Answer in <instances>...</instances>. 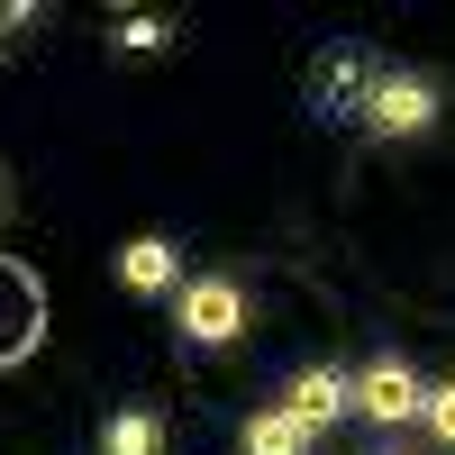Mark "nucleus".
Returning a JSON list of instances; mask_svg holds the SVG:
<instances>
[{
	"mask_svg": "<svg viewBox=\"0 0 455 455\" xmlns=\"http://www.w3.org/2000/svg\"><path fill=\"white\" fill-rule=\"evenodd\" d=\"M119 283H128L137 300H164V291L182 283V246H173V237H128V246H119Z\"/></svg>",
	"mask_w": 455,
	"mask_h": 455,
	"instance_id": "nucleus-7",
	"label": "nucleus"
},
{
	"mask_svg": "<svg viewBox=\"0 0 455 455\" xmlns=\"http://www.w3.org/2000/svg\"><path fill=\"white\" fill-rule=\"evenodd\" d=\"M373 83H383V64H373L364 46H328V55L310 64V92H300V100H310L319 128H355L364 100H373Z\"/></svg>",
	"mask_w": 455,
	"mask_h": 455,
	"instance_id": "nucleus-1",
	"label": "nucleus"
},
{
	"mask_svg": "<svg viewBox=\"0 0 455 455\" xmlns=\"http://www.w3.org/2000/svg\"><path fill=\"white\" fill-rule=\"evenodd\" d=\"M100 455H164V419L146 401H119L109 428H100Z\"/></svg>",
	"mask_w": 455,
	"mask_h": 455,
	"instance_id": "nucleus-9",
	"label": "nucleus"
},
{
	"mask_svg": "<svg viewBox=\"0 0 455 455\" xmlns=\"http://www.w3.org/2000/svg\"><path fill=\"white\" fill-rule=\"evenodd\" d=\"M0 36H10V10H0Z\"/></svg>",
	"mask_w": 455,
	"mask_h": 455,
	"instance_id": "nucleus-13",
	"label": "nucleus"
},
{
	"mask_svg": "<svg viewBox=\"0 0 455 455\" xmlns=\"http://www.w3.org/2000/svg\"><path fill=\"white\" fill-rule=\"evenodd\" d=\"M109 46H119V55H164V46H173V19H146V10H128Z\"/></svg>",
	"mask_w": 455,
	"mask_h": 455,
	"instance_id": "nucleus-10",
	"label": "nucleus"
},
{
	"mask_svg": "<svg viewBox=\"0 0 455 455\" xmlns=\"http://www.w3.org/2000/svg\"><path fill=\"white\" fill-rule=\"evenodd\" d=\"M355 410H364L373 428H410V419L428 410V383H419L401 355H373V364L355 373Z\"/></svg>",
	"mask_w": 455,
	"mask_h": 455,
	"instance_id": "nucleus-5",
	"label": "nucleus"
},
{
	"mask_svg": "<svg viewBox=\"0 0 455 455\" xmlns=\"http://www.w3.org/2000/svg\"><path fill=\"white\" fill-rule=\"evenodd\" d=\"M283 410H291V419L310 428V437H328V428H337V419L355 410V373H337V364H310V373H291Z\"/></svg>",
	"mask_w": 455,
	"mask_h": 455,
	"instance_id": "nucleus-6",
	"label": "nucleus"
},
{
	"mask_svg": "<svg viewBox=\"0 0 455 455\" xmlns=\"http://www.w3.org/2000/svg\"><path fill=\"white\" fill-rule=\"evenodd\" d=\"M419 419H428V437L455 455V383H437V392H428V410H419Z\"/></svg>",
	"mask_w": 455,
	"mask_h": 455,
	"instance_id": "nucleus-11",
	"label": "nucleus"
},
{
	"mask_svg": "<svg viewBox=\"0 0 455 455\" xmlns=\"http://www.w3.org/2000/svg\"><path fill=\"white\" fill-rule=\"evenodd\" d=\"M437 83H428V73H410V64H383V83H373V100H364V137H419L428 119H437Z\"/></svg>",
	"mask_w": 455,
	"mask_h": 455,
	"instance_id": "nucleus-4",
	"label": "nucleus"
},
{
	"mask_svg": "<svg viewBox=\"0 0 455 455\" xmlns=\"http://www.w3.org/2000/svg\"><path fill=\"white\" fill-rule=\"evenodd\" d=\"M46 347V283H36V264L0 246V373L28 364Z\"/></svg>",
	"mask_w": 455,
	"mask_h": 455,
	"instance_id": "nucleus-2",
	"label": "nucleus"
},
{
	"mask_svg": "<svg viewBox=\"0 0 455 455\" xmlns=\"http://www.w3.org/2000/svg\"><path fill=\"white\" fill-rule=\"evenodd\" d=\"M0 210H10V182H0Z\"/></svg>",
	"mask_w": 455,
	"mask_h": 455,
	"instance_id": "nucleus-12",
	"label": "nucleus"
},
{
	"mask_svg": "<svg viewBox=\"0 0 455 455\" xmlns=\"http://www.w3.org/2000/svg\"><path fill=\"white\" fill-rule=\"evenodd\" d=\"M173 328H182V347H192V355H219V347H237V337H246V291L228 283V274H201V283H182V310H173Z\"/></svg>",
	"mask_w": 455,
	"mask_h": 455,
	"instance_id": "nucleus-3",
	"label": "nucleus"
},
{
	"mask_svg": "<svg viewBox=\"0 0 455 455\" xmlns=\"http://www.w3.org/2000/svg\"><path fill=\"white\" fill-rule=\"evenodd\" d=\"M310 446H319V437L300 428L283 401H274V410H255V419L237 428V455H310Z\"/></svg>",
	"mask_w": 455,
	"mask_h": 455,
	"instance_id": "nucleus-8",
	"label": "nucleus"
}]
</instances>
